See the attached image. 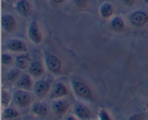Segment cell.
<instances>
[{"mask_svg":"<svg viewBox=\"0 0 148 120\" xmlns=\"http://www.w3.org/2000/svg\"><path fill=\"white\" fill-rule=\"evenodd\" d=\"M13 101L20 107H25L30 104V95L23 90H17L13 93Z\"/></svg>","mask_w":148,"mask_h":120,"instance_id":"obj_1","label":"cell"},{"mask_svg":"<svg viewBox=\"0 0 148 120\" xmlns=\"http://www.w3.org/2000/svg\"><path fill=\"white\" fill-rule=\"evenodd\" d=\"M72 85H73L75 93L79 96L84 98H91L92 93H91L90 89L85 83L82 82H78V81H74L72 82Z\"/></svg>","mask_w":148,"mask_h":120,"instance_id":"obj_2","label":"cell"},{"mask_svg":"<svg viewBox=\"0 0 148 120\" xmlns=\"http://www.w3.org/2000/svg\"><path fill=\"white\" fill-rule=\"evenodd\" d=\"M28 36L35 43H39L42 40V33L39 30L36 21L33 20L28 27Z\"/></svg>","mask_w":148,"mask_h":120,"instance_id":"obj_3","label":"cell"},{"mask_svg":"<svg viewBox=\"0 0 148 120\" xmlns=\"http://www.w3.org/2000/svg\"><path fill=\"white\" fill-rule=\"evenodd\" d=\"M50 89V84L45 80H39L36 82L33 88L35 94L39 98L45 96Z\"/></svg>","mask_w":148,"mask_h":120,"instance_id":"obj_4","label":"cell"},{"mask_svg":"<svg viewBox=\"0 0 148 120\" xmlns=\"http://www.w3.org/2000/svg\"><path fill=\"white\" fill-rule=\"evenodd\" d=\"M69 104L66 100H56L51 104V107L55 114L58 116H62L67 111Z\"/></svg>","mask_w":148,"mask_h":120,"instance_id":"obj_5","label":"cell"},{"mask_svg":"<svg viewBox=\"0 0 148 120\" xmlns=\"http://www.w3.org/2000/svg\"><path fill=\"white\" fill-rule=\"evenodd\" d=\"M46 62L49 69L52 72L58 73L61 70L62 64L59 58L56 57L54 55H49L46 58Z\"/></svg>","mask_w":148,"mask_h":120,"instance_id":"obj_6","label":"cell"},{"mask_svg":"<svg viewBox=\"0 0 148 120\" xmlns=\"http://www.w3.org/2000/svg\"><path fill=\"white\" fill-rule=\"evenodd\" d=\"M148 21V15L143 11H136L131 15V22L137 26H142L147 23Z\"/></svg>","mask_w":148,"mask_h":120,"instance_id":"obj_7","label":"cell"},{"mask_svg":"<svg viewBox=\"0 0 148 120\" xmlns=\"http://www.w3.org/2000/svg\"><path fill=\"white\" fill-rule=\"evenodd\" d=\"M1 25L6 32L14 31L16 27V21L14 17L10 14H4L1 18Z\"/></svg>","mask_w":148,"mask_h":120,"instance_id":"obj_8","label":"cell"},{"mask_svg":"<svg viewBox=\"0 0 148 120\" xmlns=\"http://www.w3.org/2000/svg\"><path fill=\"white\" fill-rule=\"evenodd\" d=\"M7 46L10 50L13 51H25L27 49L25 42L19 39H12L8 40Z\"/></svg>","mask_w":148,"mask_h":120,"instance_id":"obj_9","label":"cell"},{"mask_svg":"<svg viewBox=\"0 0 148 120\" xmlns=\"http://www.w3.org/2000/svg\"><path fill=\"white\" fill-rule=\"evenodd\" d=\"M66 94H67V90L66 87L62 83L59 82L53 86L51 94V98H59L64 95H66Z\"/></svg>","mask_w":148,"mask_h":120,"instance_id":"obj_10","label":"cell"},{"mask_svg":"<svg viewBox=\"0 0 148 120\" xmlns=\"http://www.w3.org/2000/svg\"><path fill=\"white\" fill-rule=\"evenodd\" d=\"M30 56L27 54H20L16 57L15 64L19 69H25L30 64Z\"/></svg>","mask_w":148,"mask_h":120,"instance_id":"obj_11","label":"cell"},{"mask_svg":"<svg viewBox=\"0 0 148 120\" xmlns=\"http://www.w3.org/2000/svg\"><path fill=\"white\" fill-rule=\"evenodd\" d=\"M17 85L21 89L30 90L32 85L31 78L27 74H23L17 80Z\"/></svg>","mask_w":148,"mask_h":120,"instance_id":"obj_12","label":"cell"},{"mask_svg":"<svg viewBox=\"0 0 148 120\" xmlns=\"http://www.w3.org/2000/svg\"><path fill=\"white\" fill-rule=\"evenodd\" d=\"M29 72L33 76L39 77L43 73L44 69L40 62L38 61H34L29 66Z\"/></svg>","mask_w":148,"mask_h":120,"instance_id":"obj_13","label":"cell"},{"mask_svg":"<svg viewBox=\"0 0 148 120\" xmlns=\"http://www.w3.org/2000/svg\"><path fill=\"white\" fill-rule=\"evenodd\" d=\"M75 114L81 119H88L91 116V112L89 108L82 104H78L75 106Z\"/></svg>","mask_w":148,"mask_h":120,"instance_id":"obj_14","label":"cell"},{"mask_svg":"<svg viewBox=\"0 0 148 120\" xmlns=\"http://www.w3.org/2000/svg\"><path fill=\"white\" fill-rule=\"evenodd\" d=\"M32 111L34 114H37L38 116H46L48 114V107L43 103L37 102L33 104V106H32Z\"/></svg>","mask_w":148,"mask_h":120,"instance_id":"obj_15","label":"cell"},{"mask_svg":"<svg viewBox=\"0 0 148 120\" xmlns=\"http://www.w3.org/2000/svg\"><path fill=\"white\" fill-rule=\"evenodd\" d=\"M30 9V4L27 0H20L16 4V10L21 15H27L29 14Z\"/></svg>","mask_w":148,"mask_h":120,"instance_id":"obj_16","label":"cell"},{"mask_svg":"<svg viewBox=\"0 0 148 120\" xmlns=\"http://www.w3.org/2000/svg\"><path fill=\"white\" fill-rule=\"evenodd\" d=\"M114 12V8L109 3H104L100 7V14L103 17L108 18L111 17Z\"/></svg>","mask_w":148,"mask_h":120,"instance_id":"obj_17","label":"cell"},{"mask_svg":"<svg viewBox=\"0 0 148 120\" xmlns=\"http://www.w3.org/2000/svg\"><path fill=\"white\" fill-rule=\"evenodd\" d=\"M111 27L116 31H119L124 28V20L120 17H115L111 20Z\"/></svg>","mask_w":148,"mask_h":120,"instance_id":"obj_18","label":"cell"},{"mask_svg":"<svg viewBox=\"0 0 148 120\" xmlns=\"http://www.w3.org/2000/svg\"><path fill=\"white\" fill-rule=\"evenodd\" d=\"M18 112L15 109H13V108H6L4 112H3V117L4 118H15V117H18Z\"/></svg>","mask_w":148,"mask_h":120,"instance_id":"obj_19","label":"cell"},{"mask_svg":"<svg viewBox=\"0 0 148 120\" xmlns=\"http://www.w3.org/2000/svg\"><path fill=\"white\" fill-rule=\"evenodd\" d=\"M20 72L19 69H12L11 71L9 72V73L7 74V78L9 81L10 82H13V81H15L17 78L20 77Z\"/></svg>","mask_w":148,"mask_h":120,"instance_id":"obj_20","label":"cell"},{"mask_svg":"<svg viewBox=\"0 0 148 120\" xmlns=\"http://www.w3.org/2000/svg\"><path fill=\"white\" fill-rule=\"evenodd\" d=\"M10 101V95L7 91H2L1 92V105L3 107H7Z\"/></svg>","mask_w":148,"mask_h":120,"instance_id":"obj_21","label":"cell"},{"mask_svg":"<svg viewBox=\"0 0 148 120\" xmlns=\"http://www.w3.org/2000/svg\"><path fill=\"white\" fill-rule=\"evenodd\" d=\"M1 62L4 64H10L12 62V58L7 53H3L1 55Z\"/></svg>","mask_w":148,"mask_h":120,"instance_id":"obj_22","label":"cell"},{"mask_svg":"<svg viewBox=\"0 0 148 120\" xmlns=\"http://www.w3.org/2000/svg\"><path fill=\"white\" fill-rule=\"evenodd\" d=\"M88 0H73L74 4L78 7H85L88 4Z\"/></svg>","mask_w":148,"mask_h":120,"instance_id":"obj_23","label":"cell"},{"mask_svg":"<svg viewBox=\"0 0 148 120\" xmlns=\"http://www.w3.org/2000/svg\"><path fill=\"white\" fill-rule=\"evenodd\" d=\"M100 118L103 120H109L111 119L108 114L105 111H101L100 113Z\"/></svg>","mask_w":148,"mask_h":120,"instance_id":"obj_24","label":"cell"},{"mask_svg":"<svg viewBox=\"0 0 148 120\" xmlns=\"http://www.w3.org/2000/svg\"><path fill=\"white\" fill-rule=\"evenodd\" d=\"M122 1L124 2V4H126V5L131 6L134 4L135 0H122Z\"/></svg>","mask_w":148,"mask_h":120,"instance_id":"obj_25","label":"cell"},{"mask_svg":"<svg viewBox=\"0 0 148 120\" xmlns=\"http://www.w3.org/2000/svg\"><path fill=\"white\" fill-rule=\"evenodd\" d=\"M143 117H142L141 115H134L132 116L130 119H143Z\"/></svg>","mask_w":148,"mask_h":120,"instance_id":"obj_26","label":"cell"},{"mask_svg":"<svg viewBox=\"0 0 148 120\" xmlns=\"http://www.w3.org/2000/svg\"><path fill=\"white\" fill-rule=\"evenodd\" d=\"M52 1H53V2L56 3V4H60V3L63 2L64 0H52Z\"/></svg>","mask_w":148,"mask_h":120,"instance_id":"obj_27","label":"cell"},{"mask_svg":"<svg viewBox=\"0 0 148 120\" xmlns=\"http://www.w3.org/2000/svg\"><path fill=\"white\" fill-rule=\"evenodd\" d=\"M144 1L148 5V0H144Z\"/></svg>","mask_w":148,"mask_h":120,"instance_id":"obj_28","label":"cell"},{"mask_svg":"<svg viewBox=\"0 0 148 120\" xmlns=\"http://www.w3.org/2000/svg\"><path fill=\"white\" fill-rule=\"evenodd\" d=\"M68 119H75V118H68Z\"/></svg>","mask_w":148,"mask_h":120,"instance_id":"obj_29","label":"cell"},{"mask_svg":"<svg viewBox=\"0 0 148 120\" xmlns=\"http://www.w3.org/2000/svg\"><path fill=\"white\" fill-rule=\"evenodd\" d=\"M147 106H148V100H147Z\"/></svg>","mask_w":148,"mask_h":120,"instance_id":"obj_30","label":"cell"},{"mask_svg":"<svg viewBox=\"0 0 148 120\" xmlns=\"http://www.w3.org/2000/svg\"><path fill=\"white\" fill-rule=\"evenodd\" d=\"M5 1H10V0H5Z\"/></svg>","mask_w":148,"mask_h":120,"instance_id":"obj_31","label":"cell"}]
</instances>
